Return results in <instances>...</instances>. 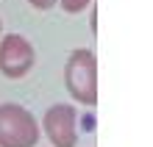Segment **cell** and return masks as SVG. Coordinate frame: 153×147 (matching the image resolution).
Segmentation results:
<instances>
[{
    "label": "cell",
    "instance_id": "obj_5",
    "mask_svg": "<svg viewBox=\"0 0 153 147\" xmlns=\"http://www.w3.org/2000/svg\"><path fill=\"white\" fill-rule=\"evenodd\" d=\"M59 8L64 14H81L86 8H92V0H59Z\"/></svg>",
    "mask_w": 153,
    "mask_h": 147
},
{
    "label": "cell",
    "instance_id": "obj_2",
    "mask_svg": "<svg viewBox=\"0 0 153 147\" xmlns=\"http://www.w3.org/2000/svg\"><path fill=\"white\" fill-rule=\"evenodd\" d=\"M39 122L20 103H0V147H36Z\"/></svg>",
    "mask_w": 153,
    "mask_h": 147
},
{
    "label": "cell",
    "instance_id": "obj_3",
    "mask_svg": "<svg viewBox=\"0 0 153 147\" xmlns=\"http://www.w3.org/2000/svg\"><path fill=\"white\" fill-rule=\"evenodd\" d=\"M36 67V47L22 33H0V75L20 81Z\"/></svg>",
    "mask_w": 153,
    "mask_h": 147
},
{
    "label": "cell",
    "instance_id": "obj_7",
    "mask_svg": "<svg viewBox=\"0 0 153 147\" xmlns=\"http://www.w3.org/2000/svg\"><path fill=\"white\" fill-rule=\"evenodd\" d=\"M0 33H3V20H0Z\"/></svg>",
    "mask_w": 153,
    "mask_h": 147
},
{
    "label": "cell",
    "instance_id": "obj_1",
    "mask_svg": "<svg viewBox=\"0 0 153 147\" xmlns=\"http://www.w3.org/2000/svg\"><path fill=\"white\" fill-rule=\"evenodd\" d=\"M64 89L78 106H97V58L89 47H75L67 56Z\"/></svg>",
    "mask_w": 153,
    "mask_h": 147
},
{
    "label": "cell",
    "instance_id": "obj_6",
    "mask_svg": "<svg viewBox=\"0 0 153 147\" xmlns=\"http://www.w3.org/2000/svg\"><path fill=\"white\" fill-rule=\"evenodd\" d=\"M31 8H36V11H50L53 6H59V0H25Z\"/></svg>",
    "mask_w": 153,
    "mask_h": 147
},
{
    "label": "cell",
    "instance_id": "obj_4",
    "mask_svg": "<svg viewBox=\"0 0 153 147\" xmlns=\"http://www.w3.org/2000/svg\"><path fill=\"white\" fill-rule=\"evenodd\" d=\"M42 131L53 147L78 144V111L73 103H53L42 117Z\"/></svg>",
    "mask_w": 153,
    "mask_h": 147
}]
</instances>
